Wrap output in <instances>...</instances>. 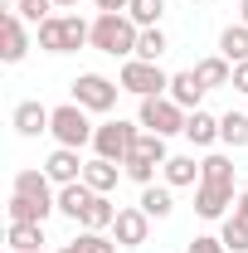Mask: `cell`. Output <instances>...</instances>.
Instances as JSON below:
<instances>
[{"mask_svg":"<svg viewBox=\"0 0 248 253\" xmlns=\"http://www.w3.org/2000/svg\"><path fill=\"white\" fill-rule=\"evenodd\" d=\"M136 39H141V30L131 25V15H97L93 20V49L97 54L131 59L136 54Z\"/></svg>","mask_w":248,"mask_h":253,"instance_id":"1","label":"cell"},{"mask_svg":"<svg viewBox=\"0 0 248 253\" xmlns=\"http://www.w3.org/2000/svg\"><path fill=\"white\" fill-rule=\"evenodd\" d=\"M83 44H93V25H83L78 15H49L39 25V49L44 54H73Z\"/></svg>","mask_w":248,"mask_h":253,"instance_id":"2","label":"cell"},{"mask_svg":"<svg viewBox=\"0 0 248 253\" xmlns=\"http://www.w3.org/2000/svg\"><path fill=\"white\" fill-rule=\"evenodd\" d=\"M54 141L59 146H93V136H97V126L88 122V107H78V102H63V107H54Z\"/></svg>","mask_w":248,"mask_h":253,"instance_id":"3","label":"cell"},{"mask_svg":"<svg viewBox=\"0 0 248 253\" xmlns=\"http://www.w3.org/2000/svg\"><path fill=\"white\" fill-rule=\"evenodd\" d=\"M122 93H136V97H165L170 88V73L161 63H146V59H126L122 63Z\"/></svg>","mask_w":248,"mask_h":253,"instance_id":"4","label":"cell"},{"mask_svg":"<svg viewBox=\"0 0 248 253\" xmlns=\"http://www.w3.org/2000/svg\"><path fill=\"white\" fill-rule=\"evenodd\" d=\"M136 136H141V122H102L97 126V136H93V151L102 161H117L122 166L126 156H131V146H136Z\"/></svg>","mask_w":248,"mask_h":253,"instance_id":"5","label":"cell"},{"mask_svg":"<svg viewBox=\"0 0 248 253\" xmlns=\"http://www.w3.org/2000/svg\"><path fill=\"white\" fill-rule=\"evenodd\" d=\"M185 107L180 102H170V97H141V112H136V122L156 131V136H175V131H185Z\"/></svg>","mask_w":248,"mask_h":253,"instance_id":"6","label":"cell"},{"mask_svg":"<svg viewBox=\"0 0 248 253\" xmlns=\"http://www.w3.org/2000/svg\"><path fill=\"white\" fill-rule=\"evenodd\" d=\"M117 93H122V83H112L102 73H78L73 78V102L88 107V112H112L117 107Z\"/></svg>","mask_w":248,"mask_h":253,"instance_id":"7","label":"cell"},{"mask_svg":"<svg viewBox=\"0 0 248 253\" xmlns=\"http://www.w3.org/2000/svg\"><path fill=\"white\" fill-rule=\"evenodd\" d=\"M239 200V190L234 185H209V180H200L195 185V214L200 219H229V205Z\"/></svg>","mask_w":248,"mask_h":253,"instance_id":"8","label":"cell"},{"mask_svg":"<svg viewBox=\"0 0 248 253\" xmlns=\"http://www.w3.org/2000/svg\"><path fill=\"white\" fill-rule=\"evenodd\" d=\"M112 234H117V244H126V249H141V244L151 239V214H146L141 205H126V210H117Z\"/></svg>","mask_w":248,"mask_h":253,"instance_id":"9","label":"cell"},{"mask_svg":"<svg viewBox=\"0 0 248 253\" xmlns=\"http://www.w3.org/2000/svg\"><path fill=\"white\" fill-rule=\"evenodd\" d=\"M30 54V34H25V20L15 15V10H5V20H0V59L5 63H20Z\"/></svg>","mask_w":248,"mask_h":253,"instance_id":"10","label":"cell"},{"mask_svg":"<svg viewBox=\"0 0 248 253\" xmlns=\"http://www.w3.org/2000/svg\"><path fill=\"white\" fill-rule=\"evenodd\" d=\"M10 195H25V200H39V205L59 210V195H54V180H49L44 170H34V166L15 175V185H10Z\"/></svg>","mask_w":248,"mask_h":253,"instance_id":"11","label":"cell"},{"mask_svg":"<svg viewBox=\"0 0 248 253\" xmlns=\"http://www.w3.org/2000/svg\"><path fill=\"white\" fill-rule=\"evenodd\" d=\"M83 166L88 161H78L73 146H59V151H49V161H44V175L54 185H73V180H83Z\"/></svg>","mask_w":248,"mask_h":253,"instance_id":"12","label":"cell"},{"mask_svg":"<svg viewBox=\"0 0 248 253\" xmlns=\"http://www.w3.org/2000/svg\"><path fill=\"white\" fill-rule=\"evenodd\" d=\"M10 122H15V131L20 136H39V131H49L54 126V107H44V102H20L15 112H10Z\"/></svg>","mask_w":248,"mask_h":253,"instance_id":"13","label":"cell"},{"mask_svg":"<svg viewBox=\"0 0 248 253\" xmlns=\"http://www.w3.org/2000/svg\"><path fill=\"white\" fill-rule=\"evenodd\" d=\"M209 93L200 78H195V68H185V73H170V88H165V97L170 102H180L185 112H200V97Z\"/></svg>","mask_w":248,"mask_h":253,"instance_id":"14","label":"cell"},{"mask_svg":"<svg viewBox=\"0 0 248 253\" xmlns=\"http://www.w3.org/2000/svg\"><path fill=\"white\" fill-rule=\"evenodd\" d=\"M97 200L93 185H83V180H73V185H59V214H68L73 224H83V214H88V205Z\"/></svg>","mask_w":248,"mask_h":253,"instance_id":"15","label":"cell"},{"mask_svg":"<svg viewBox=\"0 0 248 253\" xmlns=\"http://www.w3.org/2000/svg\"><path fill=\"white\" fill-rule=\"evenodd\" d=\"M195 78H200L205 88H229V83H234V63L224 59V54H209V59L195 63Z\"/></svg>","mask_w":248,"mask_h":253,"instance_id":"16","label":"cell"},{"mask_svg":"<svg viewBox=\"0 0 248 253\" xmlns=\"http://www.w3.org/2000/svg\"><path fill=\"white\" fill-rule=\"evenodd\" d=\"M117 175H122V166H117V161H102V156H93L88 166H83V185H93L97 195L117 190Z\"/></svg>","mask_w":248,"mask_h":253,"instance_id":"17","label":"cell"},{"mask_svg":"<svg viewBox=\"0 0 248 253\" xmlns=\"http://www.w3.org/2000/svg\"><path fill=\"white\" fill-rule=\"evenodd\" d=\"M180 136H190L195 146H214V141H219V117H209L205 107H200V112H190V117H185V131H180Z\"/></svg>","mask_w":248,"mask_h":253,"instance_id":"18","label":"cell"},{"mask_svg":"<svg viewBox=\"0 0 248 253\" xmlns=\"http://www.w3.org/2000/svg\"><path fill=\"white\" fill-rule=\"evenodd\" d=\"M151 219H170V210H175V195L170 185H141V200H136Z\"/></svg>","mask_w":248,"mask_h":253,"instance_id":"19","label":"cell"},{"mask_svg":"<svg viewBox=\"0 0 248 253\" xmlns=\"http://www.w3.org/2000/svg\"><path fill=\"white\" fill-rule=\"evenodd\" d=\"M165 185H170V190L200 185V161H195V156H170V161H165Z\"/></svg>","mask_w":248,"mask_h":253,"instance_id":"20","label":"cell"},{"mask_svg":"<svg viewBox=\"0 0 248 253\" xmlns=\"http://www.w3.org/2000/svg\"><path fill=\"white\" fill-rule=\"evenodd\" d=\"M219 54L229 63H248V25H229L219 34Z\"/></svg>","mask_w":248,"mask_h":253,"instance_id":"21","label":"cell"},{"mask_svg":"<svg viewBox=\"0 0 248 253\" xmlns=\"http://www.w3.org/2000/svg\"><path fill=\"white\" fill-rule=\"evenodd\" d=\"M54 214L49 205H39V200H25V195H10V224H44Z\"/></svg>","mask_w":248,"mask_h":253,"instance_id":"22","label":"cell"},{"mask_svg":"<svg viewBox=\"0 0 248 253\" xmlns=\"http://www.w3.org/2000/svg\"><path fill=\"white\" fill-rule=\"evenodd\" d=\"M219 141L224 146H248V112H224L219 117Z\"/></svg>","mask_w":248,"mask_h":253,"instance_id":"23","label":"cell"},{"mask_svg":"<svg viewBox=\"0 0 248 253\" xmlns=\"http://www.w3.org/2000/svg\"><path fill=\"white\" fill-rule=\"evenodd\" d=\"M224 249H234V253H248V214L244 210H234L229 219H224Z\"/></svg>","mask_w":248,"mask_h":253,"instance_id":"24","label":"cell"},{"mask_svg":"<svg viewBox=\"0 0 248 253\" xmlns=\"http://www.w3.org/2000/svg\"><path fill=\"white\" fill-rule=\"evenodd\" d=\"M126 15H131V25H136V30H156V25H161V15H165V0H131V5H126Z\"/></svg>","mask_w":248,"mask_h":253,"instance_id":"25","label":"cell"},{"mask_svg":"<svg viewBox=\"0 0 248 253\" xmlns=\"http://www.w3.org/2000/svg\"><path fill=\"white\" fill-rule=\"evenodd\" d=\"M112 224H117V205H112L107 195H97L93 205H88V214H83V229H97V234H102V229H112Z\"/></svg>","mask_w":248,"mask_h":253,"instance_id":"26","label":"cell"},{"mask_svg":"<svg viewBox=\"0 0 248 253\" xmlns=\"http://www.w3.org/2000/svg\"><path fill=\"white\" fill-rule=\"evenodd\" d=\"M170 49V39L161 34V25L156 30H141V39H136V54L131 59H146V63H161V54Z\"/></svg>","mask_w":248,"mask_h":253,"instance_id":"27","label":"cell"},{"mask_svg":"<svg viewBox=\"0 0 248 253\" xmlns=\"http://www.w3.org/2000/svg\"><path fill=\"white\" fill-rule=\"evenodd\" d=\"M5 244H10V253L15 249H44V224H10Z\"/></svg>","mask_w":248,"mask_h":253,"instance_id":"28","label":"cell"},{"mask_svg":"<svg viewBox=\"0 0 248 253\" xmlns=\"http://www.w3.org/2000/svg\"><path fill=\"white\" fill-rule=\"evenodd\" d=\"M200 180H209V185H234V161L229 156H205L200 161Z\"/></svg>","mask_w":248,"mask_h":253,"instance_id":"29","label":"cell"},{"mask_svg":"<svg viewBox=\"0 0 248 253\" xmlns=\"http://www.w3.org/2000/svg\"><path fill=\"white\" fill-rule=\"evenodd\" d=\"M131 151H141V156L156 161V166H165V161H170V151H165V136H156V131H141Z\"/></svg>","mask_w":248,"mask_h":253,"instance_id":"30","label":"cell"},{"mask_svg":"<svg viewBox=\"0 0 248 253\" xmlns=\"http://www.w3.org/2000/svg\"><path fill=\"white\" fill-rule=\"evenodd\" d=\"M122 170L136 180V185H156V161H146L141 151H131V156L122 161Z\"/></svg>","mask_w":248,"mask_h":253,"instance_id":"31","label":"cell"},{"mask_svg":"<svg viewBox=\"0 0 248 253\" xmlns=\"http://www.w3.org/2000/svg\"><path fill=\"white\" fill-rule=\"evenodd\" d=\"M49 5H54V0H10V10H15L20 20H30L34 30H39V25L49 20Z\"/></svg>","mask_w":248,"mask_h":253,"instance_id":"32","label":"cell"},{"mask_svg":"<svg viewBox=\"0 0 248 253\" xmlns=\"http://www.w3.org/2000/svg\"><path fill=\"white\" fill-rule=\"evenodd\" d=\"M78 244H83V253H117V249H112V239H102L97 229H83Z\"/></svg>","mask_w":248,"mask_h":253,"instance_id":"33","label":"cell"},{"mask_svg":"<svg viewBox=\"0 0 248 253\" xmlns=\"http://www.w3.org/2000/svg\"><path fill=\"white\" fill-rule=\"evenodd\" d=\"M185 253H229V249H224V239H214V234H200V239H190Z\"/></svg>","mask_w":248,"mask_h":253,"instance_id":"34","label":"cell"},{"mask_svg":"<svg viewBox=\"0 0 248 253\" xmlns=\"http://www.w3.org/2000/svg\"><path fill=\"white\" fill-rule=\"evenodd\" d=\"M93 5H97V15H126L131 0H93Z\"/></svg>","mask_w":248,"mask_h":253,"instance_id":"35","label":"cell"},{"mask_svg":"<svg viewBox=\"0 0 248 253\" xmlns=\"http://www.w3.org/2000/svg\"><path fill=\"white\" fill-rule=\"evenodd\" d=\"M234 93H248V63H234Z\"/></svg>","mask_w":248,"mask_h":253,"instance_id":"36","label":"cell"},{"mask_svg":"<svg viewBox=\"0 0 248 253\" xmlns=\"http://www.w3.org/2000/svg\"><path fill=\"white\" fill-rule=\"evenodd\" d=\"M59 253H83V244H78V239H73V244H63Z\"/></svg>","mask_w":248,"mask_h":253,"instance_id":"37","label":"cell"},{"mask_svg":"<svg viewBox=\"0 0 248 253\" xmlns=\"http://www.w3.org/2000/svg\"><path fill=\"white\" fill-rule=\"evenodd\" d=\"M54 5H63V10H68V5H78V0H54Z\"/></svg>","mask_w":248,"mask_h":253,"instance_id":"38","label":"cell"},{"mask_svg":"<svg viewBox=\"0 0 248 253\" xmlns=\"http://www.w3.org/2000/svg\"><path fill=\"white\" fill-rule=\"evenodd\" d=\"M15 253H44V249H15Z\"/></svg>","mask_w":248,"mask_h":253,"instance_id":"39","label":"cell"},{"mask_svg":"<svg viewBox=\"0 0 248 253\" xmlns=\"http://www.w3.org/2000/svg\"><path fill=\"white\" fill-rule=\"evenodd\" d=\"M244 25H248V0H244Z\"/></svg>","mask_w":248,"mask_h":253,"instance_id":"40","label":"cell"},{"mask_svg":"<svg viewBox=\"0 0 248 253\" xmlns=\"http://www.w3.org/2000/svg\"><path fill=\"white\" fill-rule=\"evenodd\" d=\"M200 5H214V0H200Z\"/></svg>","mask_w":248,"mask_h":253,"instance_id":"41","label":"cell"}]
</instances>
